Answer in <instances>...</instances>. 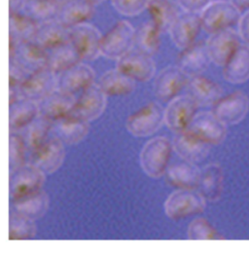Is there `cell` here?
I'll return each mask as SVG.
<instances>
[{
  "label": "cell",
  "instance_id": "obj_41",
  "mask_svg": "<svg viewBox=\"0 0 249 254\" xmlns=\"http://www.w3.org/2000/svg\"><path fill=\"white\" fill-rule=\"evenodd\" d=\"M187 237L191 241H209L224 240V237L218 233L208 220L199 217L194 219L187 230Z\"/></svg>",
  "mask_w": 249,
  "mask_h": 254
},
{
  "label": "cell",
  "instance_id": "obj_20",
  "mask_svg": "<svg viewBox=\"0 0 249 254\" xmlns=\"http://www.w3.org/2000/svg\"><path fill=\"white\" fill-rule=\"evenodd\" d=\"M76 101L75 95L58 89L39 102V115L56 123L72 112Z\"/></svg>",
  "mask_w": 249,
  "mask_h": 254
},
{
  "label": "cell",
  "instance_id": "obj_18",
  "mask_svg": "<svg viewBox=\"0 0 249 254\" xmlns=\"http://www.w3.org/2000/svg\"><path fill=\"white\" fill-rule=\"evenodd\" d=\"M210 146L187 129L177 132L173 140V147L177 155L184 161L196 165L207 158Z\"/></svg>",
  "mask_w": 249,
  "mask_h": 254
},
{
  "label": "cell",
  "instance_id": "obj_22",
  "mask_svg": "<svg viewBox=\"0 0 249 254\" xmlns=\"http://www.w3.org/2000/svg\"><path fill=\"white\" fill-rule=\"evenodd\" d=\"M210 62L206 44L202 42H195L183 49L177 59L178 66L190 78L201 75L207 69Z\"/></svg>",
  "mask_w": 249,
  "mask_h": 254
},
{
  "label": "cell",
  "instance_id": "obj_5",
  "mask_svg": "<svg viewBox=\"0 0 249 254\" xmlns=\"http://www.w3.org/2000/svg\"><path fill=\"white\" fill-rule=\"evenodd\" d=\"M165 123V110L158 102H149L132 113L125 122V127L136 137H147L156 133Z\"/></svg>",
  "mask_w": 249,
  "mask_h": 254
},
{
  "label": "cell",
  "instance_id": "obj_46",
  "mask_svg": "<svg viewBox=\"0 0 249 254\" xmlns=\"http://www.w3.org/2000/svg\"><path fill=\"white\" fill-rule=\"evenodd\" d=\"M26 0H9V10L10 13L21 12L25 6Z\"/></svg>",
  "mask_w": 249,
  "mask_h": 254
},
{
  "label": "cell",
  "instance_id": "obj_27",
  "mask_svg": "<svg viewBox=\"0 0 249 254\" xmlns=\"http://www.w3.org/2000/svg\"><path fill=\"white\" fill-rule=\"evenodd\" d=\"M94 7L89 0H67L62 3L57 19L64 26L73 27L92 18L95 13Z\"/></svg>",
  "mask_w": 249,
  "mask_h": 254
},
{
  "label": "cell",
  "instance_id": "obj_40",
  "mask_svg": "<svg viewBox=\"0 0 249 254\" xmlns=\"http://www.w3.org/2000/svg\"><path fill=\"white\" fill-rule=\"evenodd\" d=\"M27 150L25 139L19 131H10L9 136V170L10 173L24 166Z\"/></svg>",
  "mask_w": 249,
  "mask_h": 254
},
{
  "label": "cell",
  "instance_id": "obj_6",
  "mask_svg": "<svg viewBox=\"0 0 249 254\" xmlns=\"http://www.w3.org/2000/svg\"><path fill=\"white\" fill-rule=\"evenodd\" d=\"M206 200L195 190L178 189L165 202V212L173 220H181L203 212Z\"/></svg>",
  "mask_w": 249,
  "mask_h": 254
},
{
  "label": "cell",
  "instance_id": "obj_8",
  "mask_svg": "<svg viewBox=\"0 0 249 254\" xmlns=\"http://www.w3.org/2000/svg\"><path fill=\"white\" fill-rule=\"evenodd\" d=\"M211 111L226 126L240 124L249 114V96L237 91L215 102Z\"/></svg>",
  "mask_w": 249,
  "mask_h": 254
},
{
  "label": "cell",
  "instance_id": "obj_2",
  "mask_svg": "<svg viewBox=\"0 0 249 254\" xmlns=\"http://www.w3.org/2000/svg\"><path fill=\"white\" fill-rule=\"evenodd\" d=\"M202 29L209 33H215L238 26L242 12L231 0H213L200 14Z\"/></svg>",
  "mask_w": 249,
  "mask_h": 254
},
{
  "label": "cell",
  "instance_id": "obj_13",
  "mask_svg": "<svg viewBox=\"0 0 249 254\" xmlns=\"http://www.w3.org/2000/svg\"><path fill=\"white\" fill-rule=\"evenodd\" d=\"M107 97L100 85L94 84L81 93L70 114L88 122L95 121L103 114L107 104Z\"/></svg>",
  "mask_w": 249,
  "mask_h": 254
},
{
  "label": "cell",
  "instance_id": "obj_3",
  "mask_svg": "<svg viewBox=\"0 0 249 254\" xmlns=\"http://www.w3.org/2000/svg\"><path fill=\"white\" fill-rule=\"evenodd\" d=\"M45 175L44 172L31 163H26L10 173L9 192L11 202H16L41 191L46 180Z\"/></svg>",
  "mask_w": 249,
  "mask_h": 254
},
{
  "label": "cell",
  "instance_id": "obj_11",
  "mask_svg": "<svg viewBox=\"0 0 249 254\" xmlns=\"http://www.w3.org/2000/svg\"><path fill=\"white\" fill-rule=\"evenodd\" d=\"M187 130L209 145L222 143L227 135V126L212 111L197 113Z\"/></svg>",
  "mask_w": 249,
  "mask_h": 254
},
{
  "label": "cell",
  "instance_id": "obj_31",
  "mask_svg": "<svg viewBox=\"0 0 249 254\" xmlns=\"http://www.w3.org/2000/svg\"><path fill=\"white\" fill-rule=\"evenodd\" d=\"M47 67L58 74L68 70L82 61L80 55L70 41L47 50Z\"/></svg>",
  "mask_w": 249,
  "mask_h": 254
},
{
  "label": "cell",
  "instance_id": "obj_21",
  "mask_svg": "<svg viewBox=\"0 0 249 254\" xmlns=\"http://www.w3.org/2000/svg\"><path fill=\"white\" fill-rule=\"evenodd\" d=\"M96 72L86 64H78L59 74V90L75 95L95 84Z\"/></svg>",
  "mask_w": 249,
  "mask_h": 254
},
{
  "label": "cell",
  "instance_id": "obj_30",
  "mask_svg": "<svg viewBox=\"0 0 249 254\" xmlns=\"http://www.w3.org/2000/svg\"><path fill=\"white\" fill-rule=\"evenodd\" d=\"M224 79L231 84H244L249 80V45L243 43L223 66Z\"/></svg>",
  "mask_w": 249,
  "mask_h": 254
},
{
  "label": "cell",
  "instance_id": "obj_39",
  "mask_svg": "<svg viewBox=\"0 0 249 254\" xmlns=\"http://www.w3.org/2000/svg\"><path fill=\"white\" fill-rule=\"evenodd\" d=\"M161 29L151 20L143 24L135 33V45L139 51L149 56L155 55L160 48Z\"/></svg>",
  "mask_w": 249,
  "mask_h": 254
},
{
  "label": "cell",
  "instance_id": "obj_23",
  "mask_svg": "<svg viewBox=\"0 0 249 254\" xmlns=\"http://www.w3.org/2000/svg\"><path fill=\"white\" fill-rule=\"evenodd\" d=\"M31 41L50 50L70 41V27L64 26L58 19L39 23Z\"/></svg>",
  "mask_w": 249,
  "mask_h": 254
},
{
  "label": "cell",
  "instance_id": "obj_44",
  "mask_svg": "<svg viewBox=\"0 0 249 254\" xmlns=\"http://www.w3.org/2000/svg\"><path fill=\"white\" fill-rule=\"evenodd\" d=\"M213 0H177L178 5L187 13L200 14Z\"/></svg>",
  "mask_w": 249,
  "mask_h": 254
},
{
  "label": "cell",
  "instance_id": "obj_28",
  "mask_svg": "<svg viewBox=\"0 0 249 254\" xmlns=\"http://www.w3.org/2000/svg\"><path fill=\"white\" fill-rule=\"evenodd\" d=\"M57 136L65 144L75 145L86 138L90 130V122L69 114L63 119L54 123Z\"/></svg>",
  "mask_w": 249,
  "mask_h": 254
},
{
  "label": "cell",
  "instance_id": "obj_14",
  "mask_svg": "<svg viewBox=\"0 0 249 254\" xmlns=\"http://www.w3.org/2000/svg\"><path fill=\"white\" fill-rule=\"evenodd\" d=\"M64 143L58 137L49 138L42 146L30 152V163L45 174L56 173L65 160Z\"/></svg>",
  "mask_w": 249,
  "mask_h": 254
},
{
  "label": "cell",
  "instance_id": "obj_4",
  "mask_svg": "<svg viewBox=\"0 0 249 254\" xmlns=\"http://www.w3.org/2000/svg\"><path fill=\"white\" fill-rule=\"evenodd\" d=\"M135 29L126 21H119L104 36L100 54L110 60H120L135 45Z\"/></svg>",
  "mask_w": 249,
  "mask_h": 254
},
{
  "label": "cell",
  "instance_id": "obj_9",
  "mask_svg": "<svg viewBox=\"0 0 249 254\" xmlns=\"http://www.w3.org/2000/svg\"><path fill=\"white\" fill-rule=\"evenodd\" d=\"M198 107L189 95L176 97L165 109L166 125L176 133L186 130L197 114Z\"/></svg>",
  "mask_w": 249,
  "mask_h": 254
},
{
  "label": "cell",
  "instance_id": "obj_12",
  "mask_svg": "<svg viewBox=\"0 0 249 254\" xmlns=\"http://www.w3.org/2000/svg\"><path fill=\"white\" fill-rule=\"evenodd\" d=\"M102 36L100 30L89 24L70 27V42L80 55L82 61H94L100 54Z\"/></svg>",
  "mask_w": 249,
  "mask_h": 254
},
{
  "label": "cell",
  "instance_id": "obj_26",
  "mask_svg": "<svg viewBox=\"0 0 249 254\" xmlns=\"http://www.w3.org/2000/svg\"><path fill=\"white\" fill-rule=\"evenodd\" d=\"M9 107L10 131L22 130L39 116V102L27 98L20 99Z\"/></svg>",
  "mask_w": 249,
  "mask_h": 254
},
{
  "label": "cell",
  "instance_id": "obj_24",
  "mask_svg": "<svg viewBox=\"0 0 249 254\" xmlns=\"http://www.w3.org/2000/svg\"><path fill=\"white\" fill-rule=\"evenodd\" d=\"M188 94L199 106L213 105L223 97L222 88L206 77H192L187 84Z\"/></svg>",
  "mask_w": 249,
  "mask_h": 254
},
{
  "label": "cell",
  "instance_id": "obj_45",
  "mask_svg": "<svg viewBox=\"0 0 249 254\" xmlns=\"http://www.w3.org/2000/svg\"><path fill=\"white\" fill-rule=\"evenodd\" d=\"M238 32L242 41L249 45V10L242 14L238 24Z\"/></svg>",
  "mask_w": 249,
  "mask_h": 254
},
{
  "label": "cell",
  "instance_id": "obj_7",
  "mask_svg": "<svg viewBox=\"0 0 249 254\" xmlns=\"http://www.w3.org/2000/svg\"><path fill=\"white\" fill-rule=\"evenodd\" d=\"M205 44L211 62L223 67L243 43L239 32L229 28L210 34Z\"/></svg>",
  "mask_w": 249,
  "mask_h": 254
},
{
  "label": "cell",
  "instance_id": "obj_48",
  "mask_svg": "<svg viewBox=\"0 0 249 254\" xmlns=\"http://www.w3.org/2000/svg\"><path fill=\"white\" fill-rule=\"evenodd\" d=\"M91 3H93L94 5H98V4H100V3H102L103 1H105V0H89Z\"/></svg>",
  "mask_w": 249,
  "mask_h": 254
},
{
  "label": "cell",
  "instance_id": "obj_1",
  "mask_svg": "<svg viewBox=\"0 0 249 254\" xmlns=\"http://www.w3.org/2000/svg\"><path fill=\"white\" fill-rule=\"evenodd\" d=\"M173 142L165 136H157L147 141L139 155L143 172L152 178H162L169 169Z\"/></svg>",
  "mask_w": 249,
  "mask_h": 254
},
{
  "label": "cell",
  "instance_id": "obj_34",
  "mask_svg": "<svg viewBox=\"0 0 249 254\" xmlns=\"http://www.w3.org/2000/svg\"><path fill=\"white\" fill-rule=\"evenodd\" d=\"M50 199L43 190L24 199L12 202L13 210L36 220L46 214L49 209Z\"/></svg>",
  "mask_w": 249,
  "mask_h": 254
},
{
  "label": "cell",
  "instance_id": "obj_49",
  "mask_svg": "<svg viewBox=\"0 0 249 254\" xmlns=\"http://www.w3.org/2000/svg\"><path fill=\"white\" fill-rule=\"evenodd\" d=\"M55 1H57V2H59V3H63V2H65V1H67V0H55Z\"/></svg>",
  "mask_w": 249,
  "mask_h": 254
},
{
  "label": "cell",
  "instance_id": "obj_29",
  "mask_svg": "<svg viewBox=\"0 0 249 254\" xmlns=\"http://www.w3.org/2000/svg\"><path fill=\"white\" fill-rule=\"evenodd\" d=\"M200 173L196 164L184 161L168 169L167 181L177 189L196 190L199 188Z\"/></svg>",
  "mask_w": 249,
  "mask_h": 254
},
{
  "label": "cell",
  "instance_id": "obj_15",
  "mask_svg": "<svg viewBox=\"0 0 249 254\" xmlns=\"http://www.w3.org/2000/svg\"><path fill=\"white\" fill-rule=\"evenodd\" d=\"M116 68L134 81L147 82L154 76L156 65L152 56L137 49L128 52L118 60Z\"/></svg>",
  "mask_w": 249,
  "mask_h": 254
},
{
  "label": "cell",
  "instance_id": "obj_16",
  "mask_svg": "<svg viewBox=\"0 0 249 254\" xmlns=\"http://www.w3.org/2000/svg\"><path fill=\"white\" fill-rule=\"evenodd\" d=\"M190 77L177 66H168L161 70L155 79V96L163 102H171L187 86Z\"/></svg>",
  "mask_w": 249,
  "mask_h": 254
},
{
  "label": "cell",
  "instance_id": "obj_38",
  "mask_svg": "<svg viewBox=\"0 0 249 254\" xmlns=\"http://www.w3.org/2000/svg\"><path fill=\"white\" fill-rule=\"evenodd\" d=\"M34 220L15 210L10 211L9 217V241L31 240L36 235Z\"/></svg>",
  "mask_w": 249,
  "mask_h": 254
},
{
  "label": "cell",
  "instance_id": "obj_35",
  "mask_svg": "<svg viewBox=\"0 0 249 254\" xmlns=\"http://www.w3.org/2000/svg\"><path fill=\"white\" fill-rule=\"evenodd\" d=\"M39 23L21 12L10 13L9 35L21 42L31 41L36 33Z\"/></svg>",
  "mask_w": 249,
  "mask_h": 254
},
{
  "label": "cell",
  "instance_id": "obj_10",
  "mask_svg": "<svg viewBox=\"0 0 249 254\" xmlns=\"http://www.w3.org/2000/svg\"><path fill=\"white\" fill-rule=\"evenodd\" d=\"M59 89V74L48 67L41 68L25 79L20 91L23 98L41 102Z\"/></svg>",
  "mask_w": 249,
  "mask_h": 254
},
{
  "label": "cell",
  "instance_id": "obj_47",
  "mask_svg": "<svg viewBox=\"0 0 249 254\" xmlns=\"http://www.w3.org/2000/svg\"><path fill=\"white\" fill-rule=\"evenodd\" d=\"M233 4L243 13L249 10V0H231Z\"/></svg>",
  "mask_w": 249,
  "mask_h": 254
},
{
  "label": "cell",
  "instance_id": "obj_37",
  "mask_svg": "<svg viewBox=\"0 0 249 254\" xmlns=\"http://www.w3.org/2000/svg\"><path fill=\"white\" fill-rule=\"evenodd\" d=\"M53 127L54 123L52 121L39 115L27 127L25 137L27 150L32 152L42 146L50 138L49 134Z\"/></svg>",
  "mask_w": 249,
  "mask_h": 254
},
{
  "label": "cell",
  "instance_id": "obj_17",
  "mask_svg": "<svg viewBox=\"0 0 249 254\" xmlns=\"http://www.w3.org/2000/svg\"><path fill=\"white\" fill-rule=\"evenodd\" d=\"M10 63L17 64L27 75L47 67V50L33 41L21 42L16 51L9 56Z\"/></svg>",
  "mask_w": 249,
  "mask_h": 254
},
{
  "label": "cell",
  "instance_id": "obj_33",
  "mask_svg": "<svg viewBox=\"0 0 249 254\" xmlns=\"http://www.w3.org/2000/svg\"><path fill=\"white\" fill-rule=\"evenodd\" d=\"M100 88L107 96H127L135 90V81L119 69L109 70L100 77Z\"/></svg>",
  "mask_w": 249,
  "mask_h": 254
},
{
  "label": "cell",
  "instance_id": "obj_42",
  "mask_svg": "<svg viewBox=\"0 0 249 254\" xmlns=\"http://www.w3.org/2000/svg\"><path fill=\"white\" fill-rule=\"evenodd\" d=\"M150 0H111L114 9L121 15L134 17L148 8Z\"/></svg>",
  "mask_w": 249,
  "mask_h": 254
},
{
  "label": "cell",
  "instance_id": "obj_36",
  "mask_svg": "<svg viewBox=\"0 0 249 254\" xmlns=\"http://www.w3.org/2000/svg\"><path fill=\"white\" fill-rule=\"evenodd\" d=\"M62 4L55 0H26L21 13L38 23L57 19Z\"/></svg>",
  "mask_w": 249,
  "mask_h": 254
},
{
  "label": "cell",
  "instance_id": "obj_32",
  "mask_svg": "<svg viewBox=\"0 0 249 254\" xmlns=\"http://www.w3.org/2000/svg\"><path fill=\"white\" fill-rule=\"evenodd\" d=\"M147 10L151 21L161 31H169L180 16L178 6L173 0H150Z\"/></svg>",
  "mask_w": 249,
  "mask_h": 254
},
{
  "label": "cell",
  "instance_id": "obj_25",
  "mask_svg": "<svg viewBox=\"0 0 249 254\" xmlns=\"http://www.w3.org/2000/svg\"><path fill=\"white\" fill-rule=\"evenodd\" d=\"M198 189L208 202L220 200L224 190V172L219 164L212 163L202 169Z\"/></svg>",
  "mask_w": 249,
  "mask_h": 254
},
{
  "label": "cell",
  "instance_id": "obj_19",
  "mask_svg": "<svg viewBox=\"0 0 249 254\" xmlns=\"http://www.w3.org/2000/svg\"><path fill=\"white\" fill-rule=\"evenodd\" d=\"M201 28L199 14L186 12L177 18L169 31L175 46L183 50L196 42Z\"/></svg>",
  "mask_w": 249,
  "mask_h": 254
},
{
  "label": "cell",
  "instance_id": "obj_43",
  "mask_svg": "<svg viewBox=\"0 0 249 254\" xmlns=\"http://www.w3.org/2000/svg\"><path fill=\"white\" fill-rule=\"evenodd\" d=\"M27 76L28 75L17 64L13 63L9 64V89H19Z\"/></svg>",
  "mask_w": 249,
  "mask_h": 254
}]
</instances>
